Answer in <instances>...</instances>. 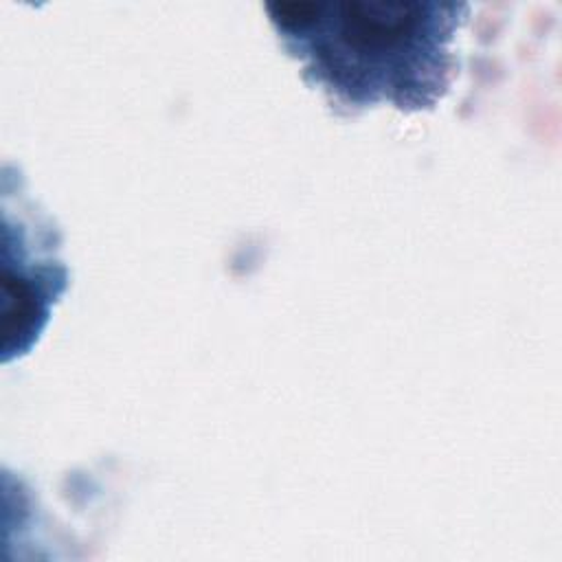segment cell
Wrapping results in <instances>:
<instances>
[{
	"label": "cell",
	"instance_id": "1",
	"mask_svg": "<svg viewBox=\"0 0 562 562\" xmlns=\"http://www.w3.org/2000/svg\"><path fill=\"white\" fill-rule=\"evenodd\" d=\"M270 24L338 114L375 105L432 110L457 72L454 42L468 2L299 0L266 2Z\"/></svg>",
	"mask_w": 562,
	"mask_h": 562
}]
</instances>
